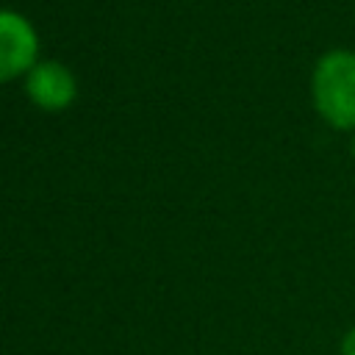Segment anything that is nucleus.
I'll return each mask as SVG.
<instances>
[{"mask_svg": "<svg viewBox=\"0 0 355 355\" xmlns=\"http://www.w3.org/2000/svg\"><path fill=\"white\" fill-rule=\"evenodd\" d=\"M28 94L42 108H64L75 97V78L58 61H39L28 69Z\"/></svg>", "mask_w": 355, "mask_h": 355, "instance_id": "obj_3", "label": "nucleus"}, {"mask_svg": "<svg viewBox=\"0 0 355 355\" xmlns=\"http://www.w3.org/2000/svg\"><path fill=\"white\" fill-rule=\"evenodd\" d=\"M36 58V33L31 22L8 8H0V80L31 69Z\"/></svg>", "mask_w": 355, "mask_h": 355, "instance_id": "obj_2", "label": "nucleus"}, {"mask_svg": "<svg viewBox=\"0 0 355 355\" xmlns=\"http://www.w3.org/2000/svg\"><path fill=\"white\" fill-rule=\"evenodd\" d=\"M341 355H355V327H349L341 338Z\"/></svg>", "mask_w": 355, "mask_h": 355, "instance_id": "obj_4", "label": "nucleus"}, {"mask_svg": "<svg viewBox=\"0 0 355 355\" xmlns=\"http://www.w3.org/2000/svg\"><path fill=\"white\" fill-rule=\"evenodd\" d=\"M352 155H355V139H352Z\"/></svg>", "mask_w": 355, "mask_h": 355, "instance_id": "obj_5", "label": "nucleus"}, {"mask_svg": "<svg viewBox=\"0 0 355 355\" xmlns=\"http://www.w3.org/2000/svg\"><path fill=\"white\" fill-rule=\"evenodd\" d=\"M313 105L336 130H355V53L330 50L316 61L311 78Z\"/></svg>", "mask_w": 355, "mask_h": 355, "instance_id": "obj_1", "label": "nucleus"}]
</instances>
